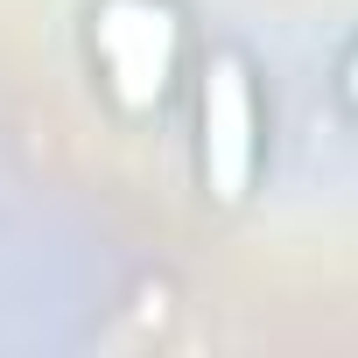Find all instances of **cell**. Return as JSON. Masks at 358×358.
Instances as JSON below:
<instances>
[{"mask_svg":"<svg viewBox=\"0 0 358 358\" xmlns=\"http://www.w3.org/2000/svg\"><path fill=\"white\" fill-rule=\"evenodd\" d=\"M176 50H183V22L169 0H99L92 8V57L120 113H155L169 99Z\"/></svg>","mask_w":358,"mask_h":358,"instance_id":"obj_1","label":"cell"},{"mask_svg":"<svg viewBox=\"0 0 358 358\" xmlns=\"http://www.w3.org/2000/svg\"><path fill=\"white\" fill-rule=\"evenodd\" d=\"M197 162H204V190L218 204H239L253 190V162H260V106H253V71L239 50L204 57V92H197Z\"/></svg>","mask_w":358,"mask_h":358,"instance_id":"obj_2","label":"cell"},{"mask_svg":"<svg viewBox=\"0 0 358 358\" xmlns=\"http://www.w3.org/2000/svg\"><path fill=\"white\" fill-rule=\"evenodd\" d=\"M344 99L358 106V50H351V64H344Z\"/></svg>","mask_w":358,"mask_h":358,"instance_id":"obj_3","label":"cell"}]
</instances>
